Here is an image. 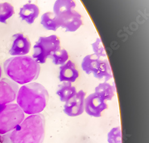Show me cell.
I'll list each match as a JSON object with an SVG mask.
<instances>
[{
    "label": "cell",
    "instance_id": "cell-23",
    "mask_svg": "<svg viewBox=\"0 0 149 143\" xmlns=\"http://www.w3.org/2000/svg\"><path fill=\"white\" fill-rule=\"evenodd\" d=\"M2 141H3V137L0 135V143L2 142Z\"/></svg>",
    "mask_w": 149,
    "mask_h": 143
},
{
    "label": "cell",
    "instance_id": "cell-20",
    "mask_svg": "<svg viewBox=\"0 0 149 143\" xmlns=\"http://www.w3.org/2000/svg\"><path fill=\"white\" fill-rule=\"evenodd\" d=\"M91 45L94 55L101 58L107 57L104 47L100 38H97L96 41Z\"/></svg>",
    "mask_w": 149,
    "mask_h": 143
},
{
    "label": "cell",
    "instance_id": "cell-5",
    "mask_svg": "<svg viewBox=\"0 0 149 143\" xmlns=\"http://www.w3.org/2000/svg\"><path fill=\"white\" fill-rule=\"evenodd\" d=\"M24 120V112L17 104H6L4 110L0 112V135L11 132Z\"/></svg>",
    "mask_w": 149,
    "mask_h": 143
},
{
    "label": "cell",
    "instance_id": "cell-17",
    "mask_svg": "<svg viewBox=\"0 0 149 143\" xmlns=\"http://www.w3.org/2000/svg\"><path fill=\"white\" fill-rule=\"evenodd\" d=\"M76 7V3L73 0H56L53 7V13L56 16Z\"/></svg>",
    "mask_w": 149,
    "mask_h": 143
},
{
    "label": "cell",
    "instance_id": "cell-3",
    "mask_svg": "<svg viewBox=\"0 0 149 143\" xmlns=\"http://www.w3.org/2000/svg\"><path fill=\"white\" fill-rule=\"evenodd\" d=\"M45 118L42 114L31 115L9 133L11 143H42L45 136Z\"/></svg>",
    "mask_w": 149,
    "mask_h": 143
},
{
    "label": "cell",
    "instance_id": "cell-22",
    "mask_svg": "<svg viewBox=\"0 0 149 143\" xmlns=\"http://www.w3.org/2000/svg\"><path fill=\"white\" fill-rule=\"evenodd\" d=\"M1 75H2V69H1V66H0V78L1 77Z\"/></svg>",
    "mask_w": 149,
    "mask_h": 143
},
{
    "label": "cell",
    "instance_id": "cell-14",
    "mask_svg": "<svg viewBox=\"0 0 149 143\" xmlns=\"http://www.w3.org/2000/svg\"><path fill=\"white\" fill-rule=\"evenodd\" d=\"M77 89L71 82H63L57 91V94L62 102H66L77 94Z\"/></svg>",
    "mask_w": 149,
    "mask_h": 143
},
{
    "label": "cell",
    "instance_id": "cell-10",
    "mask_svg": "<svg viewBox=\"0 0 149 143\" xmlns=\"http://www.w3.org/2000/svg\"><path fill=\"white\" fill-rule=\"evenodd\" d=\"M85 92L80 90L64 105V112L68 116L74 117L81 115L84 111Z\"/></svg>",
    "mask_w": 149,
    "mask_h": 143
},
{
    "label": "cell",
    "instance_id": "cell-21",
    "mask_svg": "<svg viewBox=\"0 0 149 143\" xmlns=\"http://www.w3.org/2000/svg\"><path fill=\"white\" fill-rule=\"evenodd\" d=\"M107 141L109 143H122L121 131L119 127L111 129L108 133Z\"/></svg>",
    "mask_w": 149,
    "mask_h": 143
},
{
    "label": "cell",
    "instance_id": "cell-15",
    "mask_svg": "<svg viewBox=\"0 0 149 143\" xmlns=\"http://www.w3.org/2000/svg\"><path fill=\"white\" fill-rule=\"evenodd\" d=\"M41 23L42 26L48 30L56 31L60 28L57 17L53 12H47L44 13L41 16Z\"/></svg>",
    "mask_w": 149,
    "mask_h": 143
},
{
    "label": "cell",
    "instance_id": "cell-12",
    "mask_svg": "<svg viewBox=\"0 0 149 143\" xmlns=\"http://www.w3.org/2000/svg\"><path fill=\"white\" fill-rule=\"evenodd\" d=\"M79 73L75 64L70 60H68L65 64L59 68V80L60 82H73L79 77Z\"/></svg>",
    "mask_w": 149,
    "mask_h": 143
},
{
    "label": "cell",
    "instance_id": "cell-6",
    "mask_svg": "<svg viewBox=\"0 0 149 143\" xmlns=\"http://www.w3.org/2000/svg\"><path fill=\"white\" fill-rule=\"evenodd\" d=\"M60 48V41L57 36L53 34L40 37L33 46L32 58L38 64H44L47 58Z\"/></svg>",
    "mask_w": 149,
    "mask_h": 143
},
{
    "label": "cell",
    "instance_id": "cell-7",
    "mask_svg": "<svg viewBox=\"0 0 149 143\" xmlns=\"http://www.w3.org/2000/svg\"><path fill=\"white\" fill-rule=\"evenodd\" d=\"M60 26L66 32H74L83 25L82 16L76 10H70L56 16Z\"/></svg>",
    "mask_w": 149,
    "mask_h": 143
},
{
    "label": "cell",
    "instance_id": "cell-1",
    "mask_svg": "<svg viewBox=\"0 0 149 143\" xmlns=\"http://www.w3.org/2000/svg\"><path fill=\"white\" fill-rule=\"evenodd\" d=\"M4 70L12 81L24 85L38 78L41 67L32 56L23 55L7 59L4 63Z\"/></svg>",
    "mask_w": 149,
    "mask_h": 143
},
{
    "label": "cell",
    "instance_id": "cell-18",
    "mask_svg": "<svg viewBox=\"0 0 149 143\" xmlns=\"http://www.w3.org/2000/svg\"><path fill=\"white\" fill-rule=\"evenodd\" d=\"M15 14L13 6L8 3H0V22L6 24L7 20Z\"/></svg>",
    "mask_w": 149,
    "mask_h": 143
},
{
    "label": "cell",
    "instance_id": "cell-13",
    "mask_svg": "<svg viewBox=\"0 0 149 143\" xmlns=\"http://www.w3.org/2000/svg\"><path fill=\"white\" fill-rule=\"evenodd\" d=\"M38 6L31 3L24 4L20 9L19 16L22 20L25 21L29 25H32L40 14Z\"/></svg>",
    "mask_w": 149,
    "mask_h": 143
},
{
    "label": "cell",
    "instance_id": "cell-19",
    "mask_svg": "<svg viewBox=\"0 0 149 143\" xmlns=\"http://www.w3.org/2000/svg\"><path fill=\"white\" fill-rule=\"evenodd\" d=\"M50 58L52 59L54 64L56 65H62L69 60V55L66 50L60 48L53 52L51 55Z\"/></svg>",
    "mask_w": 149,
    "mask_h": 143
},
{
    "label": "cell",
    "instance_id": "cell-16",
    "mask_svg": "<svg viewBox=\"0 0 149 143\" xmlns=\"http://www.w3.org/2000/svg\"><path fill=\"white\" fill-rule=\"evenodd\" d=\"M115 89L107 82L100 83L95 88V93L105 100H111L115 96Z\"/></svg>",
    "mask_w": 149,
    "mask_h": 143
},
{
    "label": "cell",
    "instance_id": "cell-2",
    "mask_svg": "<svg viewBox=\"0 0 149 143\" xmlns=\"http://www.w3.org/2000/svg\"><path fill=\"white\" fill-rule=\"evenodd\" d=\"M49 95L44 86L32 82L23 85L17 94V103L23 112L28 115L42 112L47 104Z\"/></svg>",
    "mask_w": 149,
    "mask_h": 143
},
{
    "label": "cell",
    "instance_id": "cell-8",
    "mask_svg": "<svg viewBox=\"0 0 149 143\" xmlns=\"http://www.w3.org/2000/svg\"><path fill=\"white\" fill-rule=\"evenodd\" d=\"M107 108L106 100L95 93L90 94L84 100V109L90 116L98 118L102 112Z\"/></svg>",
    "mask_w": 149,
    "mask_h": 143
},
{
    "label": "cell",
    "instance_id": "cell-4",
    "mask_svg": "<svg viewBox=\"0 0 149 143\" xmlns=\"http://www.w3.org/2000/svg\"><path fill=\"white\" fill-rule=\"evenodd\" d=\"M82 70L86 74H93L99 80L107 81L113 77L111 67L107 59H102L95 55L90 54L85 56L81 64Z\"/></svg>",
    "mask_w": 149,
    "mask_h": 143
},
{
    "label": "cell",
    "instance_id": "cell-11",
    "mask_svg": "<svg viewBox=\"0 0 149 143\" xmlns=\"http://www.w3.org/2000/svg\"><path fill=\"white\" fill-rule=\"evenodd\" d=\"M31 48V43L28 37L23 34L17 33L13 36L9 53L12 56H23L28 54Z\"/></svg>",
    "mask_w": 149,
    "mask_h": 143
},
{
    "label": "cell",
    "instance_id": "cell-9",
    "mask_svg": "<svg viewBox=\"0 0 149 143\" xmlns=\"http://www.w3.org/2000/svg\"><path fill=\"white\" fill-rule=\"evenodd\" d=\"M18 90L17 83L6 78L1 79L0 80V104H7L14 102Z\"/></svg>",
    "mask_w": 149,
    "mask_h": 143
}]
</instances>
